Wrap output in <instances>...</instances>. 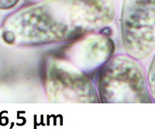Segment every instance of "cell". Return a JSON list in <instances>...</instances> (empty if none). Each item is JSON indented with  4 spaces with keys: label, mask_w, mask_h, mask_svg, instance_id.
<instances>
[{
    "label": "cell",
    "mask_w": 155,
    "mask_h": 129,
    "mask_svg": "<svg viewBox=\"0 0 155 129\" xmlns=\"http://www.w3.org/2000/svg\"><path fill=\"white\" fill-rule=\"evenodd\" d=\"M115 15L113 0H48L19 9L9 16L5 26L21 28L16 34H22L23 41L33 44L47 43L49 41L64 39L61 27L64 26L69 39L74 37L68 26L80 35L90 30L108 24Z\"/></svg>",
    "instance_id": "obj_1"
},
{
    "label": "cell",
    "mask_w": 155,
    "mask_h": 129,
    "mask_svg": "<svg viewBox=\"0 0 155 129\" xmlns=\"http://www.w3.org/2000/svg\"><path fill=\"white\" fill-rule=\"evenodd\" d=\"M122 26L129 53L137 59L147 56L154 46V0H124Z\"/></svg>",
    "instance_id": "obj_2"
},
{
    "label": "cell",
    "mask_w": 155,
    "mask_h": 129,
    "mask_svg": "<svg viewBox=\"0 0 155 129\" xmlns=\"http://www.w3.org/2000/svg\"><path fill=\"white\" fill-rule=\"evenodd\" d=\"M113 59L101 76V91L109 102H140L147 97L142 72L130 59Z\"/></svg>",
    "instance_id": "obj_3"
},
{
    "label": "cell",
    "mask_w": 155,
    "mask_h": 129,
    "mask_svg": "<svg viewBox=\"0 0 155 129\" xmlns=\"http://www.w3.org/2000/svg\"><path fill=\"white\" fill-rule=\"evenodd\" d=\"M19 0H0V9H7L12 8Z\"/></svg>",
    "instance_id": "obj_4"
}]
</instances>
